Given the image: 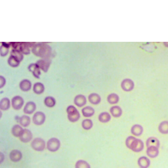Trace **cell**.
<instances>
[{
	"mask_svg": "<svg viewBox=\"0 0 168 168\" xmlns=\"http://www.w3.org/2000/svg\"><path fill=\"white\" fill-rule=\"evenodd\" d=\"M31 51L37 57L41 58H50L52 54V48L46 43H35Z\"/></svg>",
	"mask_w": 168,
	"mask_h": 168,
	"instance_id": "6da1fadb",
	"label": "cell"
},
{
	"mask_svg": "<svg viewBox=\"0 0 168 168\" xmlns=\"http://www.w3.org/2000/svg\"><path fill=\"white\" fill-rule=\"evenodd\" d=\"M126 146L127 148L134 152H140L144 148V143L141 139H138L134 136H128L126 140Z\"/></svg>",
	"mask_w": 168,
	"mask_h": 168,
	"instance_id": "7a4b0ae2",
	"label": "cell"
},
{
	"mask_svg": "<svg viewBox=\"0 0 168 168\" xmlns=\"http://www.w3.org/2000/svg\"><path fill=\"white\" fill-rule=\"evenodd\" d=\"M67 118L72 123H76L80 118V113L73 105H69L67 108Z\"/></svg>",
	"mask_w": 168,
	"mask_h": 168,
	"instance_id": "3957f363",
	"label": "cell"
},
{
	"mask_svg": "<svg viewBox=\"0 0 168 168\" xmlns=\"http://www.w3.org/2000/svg\"><path fill=\"white\" fill-rule=\"evenodd\" d=\"M31 147L34 150L37 151V152H41V151H44L46 148V143L42 138H36L31 141Z\"/></svg>",
	"mask_w": 168,
	"mask_h": 168,
	"instance_id": "277c9868",
	"label": "cell"
},
{
	"mask_svg": "<svg viewBox=\"0 0 168 168\" xmlns=\"http://www.w3.org/2000/svg\"><path fill=\"white\" fill-rule=\"evenodd\" d=\"M61 147V141L58 138H52L47 141L46 148L50 152H57Z\"/></svg>",
	"mask_w": 168,
	"mask_h": 168,
	"instance_id": "5b68a950",
	"label": "cell"
},
{
	"mask_svg": "<svg viewBox=\"0 0 168 168\" xmlns=\"http://www.w3.org/2000/svg\"><path fill=\"white\" fill-rule=\"evenodd\" d=\"M46 120V115L44 112L42 111H37L35 114L33 115L32 121L34 124L36 126H41L45 123Z\"/></svg>",
	"mask_w": 168,
	"mask_h": 168,
	"instance_id": "8992f818",
	"label": "cell"
},
{
	"mask_svg": "<svg viewBox=\"0 0 168 168\" xmlns=\"http://www.w3.org/2000/svg\"><path fill=\"white\" fill-rule=\"evenodd\" d=\"M24 105V100L20 96H15L11 100V105L14 110L21 109Z\"/></svg>",
	"mask_w": 168,
	"mask_h": 168,
	"instance_id": "52a82bcc",
	"label": "cell"
},
{
	"mask_svg": "<svg viewBox=\"0 0 168 168\" xmlns=\"http://www.w3.org/2000/svg\"><path fill=\"white\" fill-rule=\"evenodd\" d=\"M134 87V83L130 78H125L121 82V88L126 92L132 91Z\"/></svg>",
	"mask_w": 168,
	"mask_h": 168,
	"instance_id": "ba28073f",
	"label": "cell"
},
{
	"mask_svg": "<svg viewBox=\"0 0 168 168\" xmlns=\"http://www.w3.org/2000/svg\"><path fill=\"white\" fill-rule=\"evenodd\" d=\"M36 63L38 65L41 70L44 71V72H46L51 64V60L50 58H41L38 60Z\"/></svg>",
	"mask_w": 168,
	"mask_h": 168,
	"instance_id": "9c48e42d",
	"label": "cell"
},
{
	"mask_svg": "<svg viewBox=\"0 0 168 168\" xmlns=\"http://www.w3.org/2000/svg\"><path fill=\"white\" fill-rule=\"evenodd\" d=\"M32 133H31V131L27 129V128H25L23 132H22L21 136L19 138H20V141H22V143H29L32 139Z\"/></svg>",
	"mask_w": 168,
	"mask_h": 168,
	"instance_id": "30bf717a",
	"label": "cell"
},
{
	"mask_svg": "<svg viewBox=\"0 0 168 168\" xmlns=\"http://www.w3.org/2000/svg\"><path fill=\"white\" fill-rule=\"evenodd\" d=\"M28 69L31 72H32L33 76L36 78H39L40 76V69L36 63H30L28 67Z\"/></svg>",
	"mask_w": 168,
	"mask_h": 168,
	"instance_id": "8fae6325",
	"label": "cell"
},
{
	"mask_svg": "<svg viewBox=\"0 0 168 168\" xmlns=\"http://www.w3.org/2000/svg\"><path fill=\"white\" fill-rule=\"evenodd\" d=\"M87 103V99L86 97L82 94H78L77 96H75L74 98V104L77 107H83Z\"/></svg>",
	"mask_w": 168,
	"mask_h": 168,
	"instance_id": "7c38bea8",
	"label": "cell"
},
{
	"mask_svg": "<svg viewBox=\"0 0 168 168\" xmlns=\"http://www.w3.org/2000/svg\"><path fill=\"white\" fill-rule=\"evenodd\" d=\"M36 110V104L34 102H28L25 105V107L23 108V112L26 114H33L34 112Z\"/></svg>",
	"mask_w": 168,
	"mask_h": 168,
	"instance_id": "4fadbf2b",
	"label": "cell"
},
{
	"mask_svg": "<svg viewBox=\"0 0 168 168\" xmlns=\"http://www.w3.org/2000/svg\"><path fill=\"white\" fill-rule=\"evenodd\" d=\"M10 159L13 162H18L19 161L21 160L22 154L18 149H14L10 152Z\"/></svg>",
	"mask_w": 168,
	"mask_h": 168,
	"instance_id": "5bb4252c",
	"label": "cell"
},
{
	"mask_svg": "<svg viewBox=\"0 0 168 168\" xmlns=\"http://www.w3.org/2000/svg\"><path fill=\"white\" fill-rule=\"evenodd\" d=\"M159 154V150H158V147H154V146H151V147H147V155L149 158H156Z\"/></svg>",
	"mask_w": 168,
	"mask_h": 168,
	"instance_id": "9a60e30c",
	"label": "cell"
},
{
	"mask_svg": "<svg viewBox=\"0 0 168 168\" xmlns=\"http://www.w3.org/2000/svg\"><path fill=\"white\" fill-rule=\"evenodd\" d=\"M138 164L140 168H148L150 166V160L146 156H141L138 158Z\"/></svg>",
	"mask_w": 168,
	"mask_h": 168,
	"instance_id": "2e32d148",
	"label": "cell"
},
{
	"mask_svg": "<svg viewBox=\"0 0 168 168\" xmlns=\"http://www.w3.org/2000/svg\"><path fill=\"white\" fill-rule=\"evenodd\" d=\"M20 88L24 92L29 91L31 88V82L29 79H23L20 82Z\"/></svg>",
	"mask_w": 168,
	"mask_h": 168,
	"instance_id": "e0dca14e",
	"label": "cell"
},
{
	"mask_svg": "<svg viewBox=\"0 0 168 168\" xmlns=\"http://www.w3.org/2000/svg\"><path fill=\"white\" fill-rule=\"evenodd\" d=\"M143 132V126L139 124H135L131 128V133L134 136H141Z\"/></svg>",
	"mask_w": 168,
	"mask_h": 168,
	"instance_id": "ac0fdd59",
	"label": "cell"
},
{
	"mask_svg": "<svg viewBox=\"0 0 168 168\" xmlns=\"http://www.w3.org/2000/svg\"><path fill=\"white\" fill-rule=\"evenodd\" d=\"M110 113H111V114L114 117L117 118V117H119L122 115L123 110L119 106L114 105L112 106V107L110 108Z\"/></svg>",
	"mask_w": 168,
	"mask_h": 168,
	"instance_id": "d6986e66",
	"label": "cell"
},
{
	"mask_svg": "<svg viewBox=\"0 0 168 168\" xmlns=\"http://www.w3.org/2000/svg\"><path fill=\"white\" fill-rule=\"evenodd\" d=\"M88 100L91 104L98 105L101 102V96L98 93H92L88 96Z\"/></svg>",
	"mask_w": 168,
	"mask_h": 168,
	"instance_id": "ffe728a7",
	"label": "cell"
},
{
	"mask_svg": "<svg viewBox=\"0 0 168 168\" xmlns=\"http://www.w3.org/2000/svg\"><path fill=\"white\" fill-rule=\"evenodd\" d=\"M23 128L20 125H14L11 128V134L14 136V137L20 138L23 132Z\"/></svg>",
	"mask_w": 168,
	"mask_h": 168,
	"instance_id": "44dd1931",
	"label": "cell"
},
{
	"mask_svg": "<svg viewBox=\"0 0 168 168\" xmlns=\"http://www.w3.org/2000/svg\"><path fill=\"white\" fill-rule=\"evenodd\" d=\"M17 122L20 123L22 126L27 127L29 126L30 123H31V118H30L28 115H23L18 119Z\"/></svg>",
	"mask_w": 168,
	"mask_h": 168,
	"instance_id": "7402d4cb",
	"label": "cell"
},
{
	"mask_svg": "<svg viewBox=\"0 0 168 168\" xmlns=\"http://www.w3.org/2000/svg\"><path fill=\"white\" fill-rule=\"evenodd\" d=\"M146 145H147V147H151V146H154V147H157L159 148L160 141H158V138L150 137L147 140V141H146Z\"/></svg>",
	"mask_w": 168,
	"mask_h": 168,
	"instance_id": "603a6c76",
	"label": "cell"
},
{
	"mask_svg": "<svg viewBox=\"0 0 168 168\" xmlns=\"http://www.w3.org/2000/svg\"><path fill=\"white\" fill-rule=\"evenodd\" d=\"M11 102L8 98H2L0 101V108L2 111H7L10 108Z\"/></svg>",
	"mask_w": 168,
	"mask_h": 168,
	"instance_id": "cb8c5ba5",
	"label": "cell"
},
{
	"mask_svg": "<svg viewBox=\"0 0 168 168\" xmlns=\"http://www.w3.org/2000/svg\"><path fill=\"white\" fill-rule=\"evenodd\" d=\"M82 113L83 114L84 117H91L94 114L95 111L94 109L91 106H86L84 108H82Z\"/></svg>",
	"mask_w": 168,
	"mask_h": 168,
	"instance_id": "d4e9b609",
	"label": "cell"
},
{
	"mask_svg": "<svg viewBox=\"0 0 168 168\" xmlns=\"http://www.w3.org/2000/svg\"><path fill=\"white\" fill-rule=\"evenodd\" d=\"M111 114H108V112H102V113L100 114V115H99L98 117L100 122L103 123L109 122V121L111 120Z\"/></svg>",
	"mask_w": 168,
	"mask_h": 168,
	"instance_id": "484cf974",
	"label": "cell"
},
{
	"mask_svg": "<svg viewBox=\"0 0 168 168\" xmlns=\"http://www.w3.org/2000/svg\"><path fill=\"white\" fill-rule=\"evenodd\" d=\"M45 87L40 82H36L33 86V91L36 94H41L44 92Z\"/></svg>",
	"mask_w": 168,
	"mask_h": 168,
	"instance_id": "4316f807",
	"label": "cell"
},
{
	"mask_svg": "<svg viewBox=\"0 0 168 168\" xmlns=\"http://www.w3.org/2000/svg\"><path fill=\"white\" fill-rule=\"evenodd\" d=\"M158 131L160 133L163 134H168V120H164L160 123L158 126Z\"/></svg>",
	"mask_w": 168,
	"mask_h": 168,
	"instance_id": "83f0119b",
	"label": "cell"
},
{
	"mask_svg": "<svg viewBox=\"0 0 168 168\" xmlns=\"http://www.w3.org/2000/svg\"><path fill=\"white\" fill-rule=\"evenodd\" d=\"M119 100V96L117 94V93H111V94L108 95L107 97V101L109 102L110 104H112V105L118 103Z\"/></svg>",
	"mask_w": 168,
	"mask_h": 168,
	"instance_id": "f1b7e54d",
	"label": "cell"
},
{
	"mask_svg": "<svg viewBox=\"0 0 168 168\" xmlns=\"http://www.w3.org/2000/svg\"><path fill=\"white\" fill-rule=\"evenodd\" d=\"M44 102L45 105L48 108H53L56 104V100L52 96H46Z\"/></svg>",
	"mask_w": 168,
	"mask_h": 168,
	"instance_id": "f546056e",
	"label": "cell"
},
{
	"mask_svg": "<svg viewBox=\"0 0 168 168\" xmlns=\"http://www.w3.org/2000/svg\"><path fill=\"white\" fill-rule=\"evenodd\" d=\"M30 46L29 43H21L20 44V51L22 52L23 55H29L30 53Z\"/></svg>",
	"mask_w": 168,
	"mask_h": 168,
	"instance_id": "4dcf8cb0",
	"label": "cell"
},
{
	"mask_svg": "<svg viewBox=\"0 0 168 168\" xmlns=\"http://www.w3.org/2000/svg\"><path fill=\"white\" fill-rule=\"evenodd\" d=\"M93 126V121L90 119H85L82 121V126L84 129L85 130H90L91 128H92Z\"/></svg>",
	"mask_w": 168,
	"mask_h": 168,
	"instance_id": "1f68e13d",
	"label": "cell"
},
{
	"mask_svg": "<svg viewBox=\"0 0 168 168\" xmlns=\"http://www.w3.org/2000/svg\"><path fill=\"white\" fill-rule=\"evenodd\" d=\"M10 46H11V43H9V44H6V43H2L1 45V56L2 57H5V55H7V52H8V49L10 47Z\"/></svg>",
	"mask_w": 168,
	"mask_h": 168,
	"instance_id": "d6a6232c",
	"label": "cell"
},
{
	"mask_svg": "<svg viewBox=\"0 0 168 168\" xmlns=\"http://www.w3.org/2000/svg\"><path fill=\"white\" fill-rule=\"evenodd\" d=\"M75 168H91V165L86 161L78 160L76 161Z\"/></svg>",
	"mask_w": 168,
	"mask_h": 168,
	"instance_id": "836d02e7",
	"label": "cell"
},
{
	"mask_svg": "<svg viewBox=\"0 0 168 168\" xmlns=\"http://www.w3.org/2000/svg\"><path fill=\"white\" fill-rule=\"evenodd\" d=\"M7 63L10 65L11 67H17L20 65V61L17 59L15 58L14 57H13L12 55H11L10 57L7 59Z\"/></svg>",
	"mask_w": 168,
	"mask_h": 168,
	"instance_id": "e575fe53",
	"label": "cell"
},
{
	"mask_svg": "<svg viewBox=\"0 0 168 168\" xmlns=\"http://www.w3.org/2000/svg\"><path fill=\"white\" fill-rule=\"evenodd\" d=\"M11 55H12L13 57H14L15 58L18 60L20 62H21L23 59V54L21 52L17 51V50H13L11 52Z\"/></svg>",
	"mask_w": 168,
	"mask_h": 168,
	"instance_id": "d590c367",
	"label": "cell"
},
{
	"mask_svg": "<svg viewBox=\"0 0 168 168\" xmlns=\"http://www.w3.org/2000/svg\"><path fill=\"white\" fill-rule=\"evenodd\" d=\"M5 83H6V80L4 76H0V88H2V87L5 86Z\"/></svg>",
	"mask_w": 168,
	"mask_h": 168,
	"instance_id": "8d00e7d4",
	"label": "cell"
},
{
	"mask_svg": "<svg viewBox=\"0 0 168 168\" xmlns=\"http://www.w3.org/2000/svg\"><path fill=\"white\" fill-rule=\"evenodd\" d=\"M1 157H2V160H1V163L3 161V159H4V154L2 152H1Z\"/></svg>",
	"mask_w": 168,
	"mask_h": 168,
	"instance_id": "74e56055",
	"label": "cell"
},
{
	"mask_svg": "<svg viewBox=\"0 0 168 168\" xmlns=\"http://www.w3.org/2000/svg\"><path fill=\"white\" fill-rule=\"evenodd\" d=\"M163 44H164V46H166V47H168V42H164Z\"/></svg>",
	"mask_w": 168,
	"mask_h": 168,
	"instance_id": "f35d334b",
	"label": "cell"
}]
</instances>
